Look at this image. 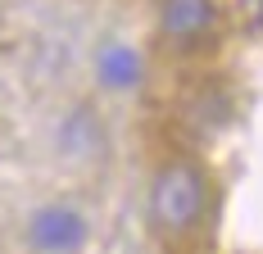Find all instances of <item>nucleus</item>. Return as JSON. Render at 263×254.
<instances>
[{
    "instance_id": "obj_1",
    "label": "nucleus",
    "mask_w": 263,
    "mask_h": 254,
    "mask_svg": "<svg viewBox=\"0 0 263 254\" xmlns=\"http://www.w3.org/2000/svg\"><path fill=\"white\" fill-rule=\"evenodd\" d=\"M209 204V177L191 159H168L150 182V223L163 236H186L204 218Z\"/></svg>"
},
{
    "instance_id": "obj_2",
    "label": "nucleus",
    "mask_w": 263,
    "mask_h": 254,
    "mask_svg": "<svg viewBox=\"0 0 263 254\" xmlns=\"http://www.w3.org/2000/svg\"><path fill=\"white\" fill-rule=\"evenodd\" d=\"M27 236H32L36 250H46V254H68L86 241V218L78 209H68V204H46V209L32 213Z\"/></svg>"
},
{
    "instance_id": "obj_3",
    "label": "nucleus",
    "mask_w": 263,
    "mask_h": 254,
    "mask_svg": "<svg viewBox=\"0 0 263 254\" xmlns=\"http://www.w3.org/2000/svg\"><path fill=\"white\" fill-rule=\"evenodd\" d=\"M213 23H218L213 0H163V9H159V27L173 41H200Z\"/></svg>"
},
{
    "instance_id": "obj_4",
    "label": "nucleus",
    "mask_w": 263,
    "mask_h": 254,
    "mask_svg": "<svg viewBox=\"0 0 263 254\" xmlns=\"http://www.w3.org/2000/svg\"><path fill=\"white\" fill-rule=\"evenodd\" d=\"M240 14H245V23L259 27L263 32V0H240Z\"/></svg>"
}]
</instances>
